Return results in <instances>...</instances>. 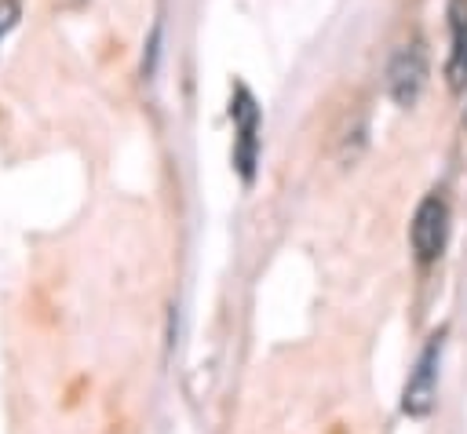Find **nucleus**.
Masks as SVG:
<instances>
[{
  "mask_svg": "<svg viewBox=\"0 0 467 434\" xmlns=\"http://www.w3.org/2000/svg\"><path fill=\"white\" fill-rule=\"evenodd\" d=\"M449 241V201L441 193H427L416 204V215L409 222V244L420 263H434L445 252Z\"/></svg>",
  "mask_w": 467,
  "mask_h": 434,
  "instance_id": "f257e3e1",
  "label": "nucleus"
},
{
  "mask_svg": "<svg viewBox=\"0 0 467 434\" xmlns=\"http://www.w3.org/2000/svg\"><path fill=\"white\" fill-rule=\"evenodd\" d=\"M423 84H427V51L420 40H409L387 62V95L394 98V106L409 109L423 95Z\"/></svg>",
  "mask_w": 467,
  "mask_h": 434,
  "instance_id": "f03ea898",
  "label": "nucleus"
},
{
  "mask_svg": "<svg viewBox=\"0 0 467 434\" xmlns=\"http://www.w3.org/2000/svg\"><path fill=\"white\" fill-rule=\"evenodd\" d=\"M230 117H234V164L241 171L244 182H252L255 175V160H259V106L252 98V91L244 84L234 88V98H230Z\"/></svg>",
  "mask_w": 467,
  "mask_h": 434,
  "instance_id": "7ed1b4c3",
  "label": "nucleus"
},
{
  "mask_svg": "<svg viewBox=\"0 0 467 434\" xmlns=\"http://www.w3.org/2000/svg\"><path fill=\"white\" fill-rule=\"evenodd\" d=\"M438 361H441V336H431V343L423 346L416 368L409 372V383H405V394H401V408L405 416H427L434 408V398H438Z\"/></svg>",
  "mask_w": 467,
  "mask_h": 434,
  "instance_id": "20e7f679",
  "label": "nucleus"
},
{
  "mask_svg": "<svg viewBox=\"0 0 467 434\" xmlns=\"http://www.w3.org/2000/svg\"><path fill=\"white\" fill-rule=\"evenodd\" d=\"M449 62H445V80L449 91L463 95L467 91V0H449Z\"/></svg>",
  "mask_w": 467,
  "mask_h": 434,
  "instance_id": "39448f33",
  "label": "nucleus"
},
{
  "mask_svg": "<svg viewBox=\"0 0 467 434\" xmlns=\"http://www.w3.org/2000/svg\"><path fill=\"white\" fill-rule=\"evenodd\" d=\"M18 18H22L18 0H0V44H4V40H7V33L18 26Z\"/></svg>",
  "mask_w": 467,
  "mask_h": 434,
  "instance_id": "423d86ee",
  "label": "nucleus"
},
{
  "mask_svg": "<svg viewBox=\"0 0 467 434\" xmlns=\"http://www.w3.org/2000/svg\"><path fill=\"white\" fill-rule=\"evenodd\" d=\"M69 4H73V0H69Z\"/></svg>",
  "mask_w": 467,
  "mask_h": 434,
  "instance_id": "0eeeda50",
  "label": "nucleus"
},
{
  "mask_svg": "<svg viewBox=\"0 0 467 434\" xmlns=\"http://www.w3.org/2000/svg\"><path fill=\"white\" fill-rule=\"evenodd\" d=\"M463 120H467V117H463Z\"/></svg>",
  "mask_w": 467,
  "mask_h": 434,
  "instance_id": "6e6552de",
  "label": "nucleus"
}]
</instances>
